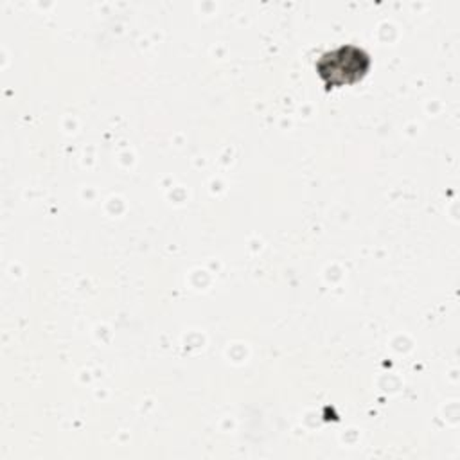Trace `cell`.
<instances>
[{"label":"cell","instance_id":"6da1fadb","mask_svg":"<svg viewBox=\"0 0 460 460\" xmlns=\"http://www.w3.org/2000/svg\"><path fill=\"white\" fill-rule=\"evenodd\" d=\"M368 68L370 56L358 45H340L316 61V72L327 90L359 81Z\"/></svg>","mask_w":460,"mask_h":460}]
</instances>
